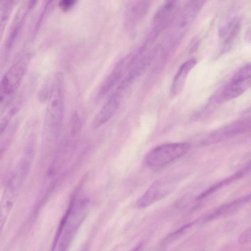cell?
I'll list each match as a JSON object with an SVG mask.
<instances>
[{"mask_svg":"<svg viewBox=\"0 0 251 251\" xmlns=\"http://www.w3.org/2000/svg\"><path fill=\"white\" fill-rule=\"evenodd\" d=\"M30 56L28 55L15 62L1 79L0 82L7 94L10 96L18 89L29 64Z\"/></svg>","mask_w":251,"mask_h":251,"instance_id":"5b68a950","label":"cell"},{"mask_svg":"<svg viewBox=\"0 0 251 251\" xmlns=\"http://www.w3.org/2000/svg\"><path fill=\"white\" fill-rule=\"evenodd\" d=\"M250 129V117L240 119L211 133L208 139H206L205 143L220 142L238 134L246 133Z\"/></svg>","mask_w":251,"mask_h":251,"instance_id":"8992f818","label":"cell"},{"mask_svg":"<svg viewBox=\"0 0 251 251\" xmlns=\"http://www.w3.org/2000/svg\"><path fill=\"white\" fill-rule=\"evenodd\" d=\"M167 184L161 181L153 182L138 200L136 205L145 208L166 196L170 191Z\"/></svg>","mask_w":251,"mask_h":251,"instance_id":"9c48e42d","label":"cell"},{"mask_svg":"<svg viewBox=\"0 0 251 251\" xmlns=\"http://www.w3.org/2000/svg\"><path fill=\"white\" fill-rule=\"evenodd\" d=\"M12 0H0V42L10 16Z\"/></svg>","mask_w":251,"mask_h":251,"instance_id":"2e32d148","label":"cell"},{"mask_svg":"<svg viewBox=\"0 0 251 251\" xmlns=\"http://www.w3.org/2000/svg\"><path fill=\"white\" fill-rule=\"evenodd\" d=\"M148 8V0H135L131 7V12L134 18L139 19L146 14Z\"/></svg>","mask_w":251,"mask_h":251,"instance_id":"ac0fdd59","label":"cell"},{"mask_svg":"<svg viewBox=\"0 0 251 251\" xmlns=\"http://www.w3.org/2000/svg\"><path fill=\"white\" fill-rule=\"evenodd\" d=\"M77 0H59V6L64 12L72 9L76 4Z\"/></svg>","mask_w":251,"mask_h":251,"instance_id":"ffe728a7","label":"cell"},{"mask_svg":"<svg viewBox=\"0 0 251 251\" xmlns=\"http://www.w3.org/2000/svg\"><path fill=\"white\" fill-rule=\"evenodd\" d=\"M64 110V77L62 73L56 74L48 98L45 117V129L54 137L60 132Z\"/></svg>","mask_w":251,"mask_h":251,"instance_id":"6da1fadb","label":"cell"},{"mask_svg":"<svg viewBox=\"0 0 251 251\" xmlns=\"http://www.w3.org/2000/svg\"><path fill=\"white\" fill-rule=\"evenodd\" d=\"M207 0H190L184 7L177 21V26L186 28L195 20Z\"/></svg>","mask_w":251,"mask_h":251,"instance_id":"8fae6325","label":"cell"},{"mask_svg":"<svg viewBox=\"0 0 251 251\" xmlns=\"http://www.w3.org/2000/svg\"><path fill=\"white\" fill-rule=\"evenodd\" d=\"M187 143H170L159 145L147 154L146 162L151 167L165 165L185 154L189 150Z\"/></svg>","mask_w":251,"mask_h":251,"instance_id":"3957f363","label":"cell"},{"mask_svg":"<svg viewBox=\"0 0 251 251\" xmlns=\"http://www.w3.org/2000/svg\"><path fill=\"white\" fill-rule=\"evenodd\" d=\"M86 203V201L81 202L80 203V206L79 208L77 209H76V210L73 211L74 212H73L72 209L69 217H68L71 221H69L68 219L66 223H68V224H66L67 226L65 228L64 232L63 233L60 243L59 244V250H65L68 246L72 238L76 232L77 228L78 227L81 220L83 219V216H81L82 213H80V211L83 209V207Z\"/></svg>","mask_w":251,"mask_h":251,"instance_id":"30bf717a","label":"cell"},{"mask_svg":"<svg viewBox=\"0 0 251 251\" xmlns=\"http://www.w3.org/2000/svg\"><path fill=\"white\" fill-rule=\"evenodd\" d=\"M250 170L251 162L249 161V163H247V164L241 170L236 172L231 176L224 178V179L217 182L216 183L213 184L207 188L198 197L197 200L200 201L205 199L222 187H225V186L243 177L244 176H246L250 173Z\"/></svg>","mask_w":251,"mask_h":251,"instance_id":"4fadbf2b","label":"cell"},{"mask_svg":"<svg viewBox=\"0 0 251 251\" xmlns=\"http://www.w3.org/2000/svg\"><path fill=\"white\" fill-rule=\"evenodd\" d=\"M245 40L248 43H250L251 41V28L249 27L246 32L245 34Z\"/></svg>","mask_w":251,"mask_h":251,"instance_id":"603a6c76","label":"cell"},{"mask_svg":"<svg viewBox=\"0 0 251 251\" xmlns=\"http://www.w3.org/2000/svg\"><path fill=\"white\" fill-rule=\"evenodd\" d=\"M133 56H127L120 60L115 65L113 70L109 74L104 81L100 93L101 95H105L121 79L125 72L130 67L132 66L135 61Z\"/></svg>","mask_w":251,"mask_h":251,"instance_id":"52a82bcc","label":"cell"},{"mask_svg":"<svg viewBox=\"0 0 251 251\" xmlns=\"http://www.w3.org/2000/svg\"><path fill=\"white\" fill-rule=\"evenodd\" d=\"M171 0L174 2H176V3H177V2L179 0Z\"/></svg>","mask_w":251,"mask_h":251,"instance_id":"cb8c5ba5","label":"cell"},{"mask_svg":"<svg viewBox=\"0 0 251 251\" xmlns=\"http://www.w3.org/2000/svg\"><path fill=\"white\" fill-rule=\"evenodd\" d=\"M251 64L241 67L218 95L217 101L222 102L236 98L247 91L251 86Z\"/></svg>","mask_w":251,"mask_h":251,"instance_id":"277c9868","label":"cell"},{"mask_svg":"<svg viewBox=\"0 0 251 251\" xmlns=\"http://www.w3.org/2000/svg\"><path fill=\"white\" fill-rule=\"evenodd\" d=\"M19 107L20 103L17 101L9 103L0 115V138L6 131L13 117L18 112Z\"/></svg>","mask_w":251,"mask_h":251,"instance_id":"9a60e30c","label":"cell"},{"mask_svg":"<svg viewBox=\"0 0 251 251\" xmlns=\"http://www.w3.org/2000/svg\"><path fill=\"white\" fill-rule=\"evenodd\" d=\"M197 61L191 59L184 62L179 68L175 76L171 87V92L173 95L178 94L183 88L187 76L195 66Z\"/></svg>","mask_w":251,"mask_h":251,"instance_id":"5bb4252c","label":"cell"},{"mask_svg":"<svg viewBox=\"0 0 251 251\" xmlns=\"http://www.w3.org/2000/svg\"><path fill=\"white\" fill-rule=\"evenodd\" d=\"M121 95L115 92L94 117L92 123V128L97 129L110 120L116 113Z\"/></svg>","mask_w":251,"mask_h":251,"instance_id":"ba28073f","label":"cell"},{"mask_svg":"<svg viewBox=\"0 0 251 251\" xmlns=\"http://www.w3.org/2000/svg\"><path fill=\"white\" fill-rule=\"evenodd\" d=\"M251 194L223 204L210 214L205 219L206 222L213 220L236 211L243 205L250 201Z\"/></svg>","mask_w":251,"mask_h":251,"instance_id":"7c38bea8","label":"cell"},{"mask_svg":"<svg viewBox=\"0 0 251 251\" xmlns=\"http://www.w3.org/2000/svg\"><path fill=\"white\" fill-rule=\"evenodd\" d=\"M241 28V24L238 20L235 23L227 34L222 49L223 51H226L231 48L240 31Z\"/></svg>","mask_w":251,"mask_h":251,"instance_id":"e0dca14e","label":"cell"},{"mask_svg":"<svg viewBox=\"0 0 251 251\" xmlns=\"http://www.w3.org/2000/svg\"><path fill=\"white\" fill-rule=\"evenodd\" d=\"M200 44V41L199 40L196 41L192 45L190 49V52L192 53L197 50Z\"/></svg>","mask_w":251,"mask_h":251,"instance_id":"7402d4cb","label":"cell"},{"mask_svg":"<svg viewBox=\"0 0 251 251\" xmlns=\"http://www.w3.org/2000/svg\"><path fill=\"white\" fill-rule=\"evenodd\" d=\"M194 224L193 222L187 223L180 227L176 231L168 235L162 241V245L166 246L173 242L182 235L188 228Z\"/></svg>","mask_w":251,"mask_h":251,"instance_id":"d6986e66","label":"cell"},{"mask_svg":"<svg viewBox=\"0 0 251 251\" xmlns=\"http://www.w3.org/2000/svg\"><path fill=\"white\" fill-rule=\"evenodd\" d=\"M251 241V228L249 227L243 231L238 237V242L241 244H246Z\"/></svg>","mask_w":251,"mask_h":251,"instance_id":"44dd1931","label":"cell"},{"mask_svg":"<svg viewBox=\"0 0 251 251\" xmlns=\"http://www.w3.org/2000/svg\"><path fill=\"white\" fill-rule=\"evenodd\" d=\"M29 169L27 160L20 161L5 188L0 202V236Z\"/></svg>","mask_w":251,"mask_h":251,"instance_id":"7a4b0ae2","label":"cell"}]
</instances>
